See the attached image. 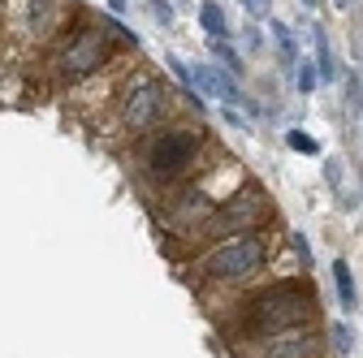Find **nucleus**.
Here are the masks:
<instances>
[{
	"mask_svg": "<svg viewBox=\"0 0 363 358\" xmlns=\"http://www.w3.org/2000/svg\"><path fill=\"white\" fill-rule=\"evenodd\" d=\"M286 143H290V151H303V156H315V151H320V143H315L307 129H290Z\"/></svg>",
	"mask_w": 363,
	"mask_h": 358,
	"instance_id": "12",
	"label": "nucleus"
},
{
	"mask_svg": "<svg viewBox=\"0 0 363 358\" xmlns=\"http://www.w3.org/2000/svg\"><path fill=\"white\" fill-rule=\"evenodd\" d=\"M199 22H203V30H208L212 39H220V35H225V13H220L216 0H208V5L199 9Z\"/></svg>",
	"mask_w": 363,
	"mask_h": 358,
	"instance_id": "11",
	"label": "nucleus"
},
{
	"mask_svg": "<svg viewBox=\"0 0 363 358\" xmlns=\"http://www.w3.org/2000/svg\"><path fill=\"white\" fill-rule=\"evenodd\" d=\"M315 57H320V78H337V61H333V48H329V35L315 26Z\"/></svg>",
	"mask_w": 363,
	"mask_h": 358,
	"instance_id": "9",
	"label": "nucleus"
},
{
	"mask_svg": "<svg viewBox=\"0 0 363 358\" xmlns=\"http://www.w3.org/2000/svg\"><path fill=\"white\" fill-rule=\"evenodd\" d=\"M298 69H303V74H298V86H303V91H311V86H315V74H311L307 65H298Z\"/></svg>",
	"mask_w": 363,
	"mask_h": 358,
	"instance_id": "14",
	"label": "nucleus"
},
{
	"mask_svg": "<svg viewBox=\"0 0 363 358\" xmlns=\"http://www.w3.org/2000/svg\"><path fill=\"white\" fill-rule=\"evenodd\" d=\"M333 281H337L342 306H354V281H350V263L346 259H333Z\"/></svg>",
	"mask_w": 363,
	"mask_h": 358,
	"instance_id": "10",
	"label": "nucleus"
},
{
	"mask_svg": "<svg viewBox=\"0 0 363 358\" xmlns=\"http://www.w3.org/2000/svg\"><path fill=\"white\" fill-rule=\"evenodd\" d=\"M255 350H242V358H320L325 341L311 328H290V333H272V337H255L247 341Z\"/></svg>",
	"mask_w": 363,
	"mask_h": 358,
	"instance_id": "7",
	"label": "nucleus"
},
{
	"mask_svg": "<svg viewBox=\"0 0 363 358\" xmlns=\"http://www.w3.org/2000/svg\"><path fill=\"white\" fill-rule=\"evenodd\" d=\"M212 207H216V199H212L203 186H182V190L173 195V203L164 207V216L173 220L182 233H195L203 220L212 216Z\"/></svg>",
	"mask_w": 363,
	"mask_h": 358,
	"instance_id": "8",
	"label": "nucleus"
},
{
	"mask_svg": "<svg viewBox=\"0 0 363 358\" xmlns=\"http://www.w3.org/2000/svg\"><path fill=\"white\" fill-rule=\"evenodd\" d=\"M0 5H5V0H0Z\"/></svg>",
	"mask_w": 363,
	"mask_h": 358,
	"instance_id": "19",
	"label": "nucleus"
},
{
	"mask_svg": "<svg viewBox=\"0 0 363 358\" xmlns=\"http://www.w3.org/2000/svg\"><path fill=\"white\" fill-rule=\"evenodd\" d=\"M104 61H108V35H104L100 26H78V30H69V39L61 43L52 69H57L61 82H78V78H86V74H96Z\"/></svg>",
	"mask_w": 363,
	"mask_h": 358,
	"instance_id": "5",
	"label": "nucleus"
},
{
	"mask_svg": "<svg viewBox=\"0 0 363 358\" xmlns=\"http://www.w3.org/2000/svg\"><path fill=\"white\" fill-rule=\"evenodd\" d=\"M315 316H320V302H315L307 281H281V285H268L264 294L247 298L238 320L247 341L255 337H272V333H290V328H311Z\"/></svg>",
	"mask_w": 363,
	"mask_h": 358,
	"instance_id": "1",
	"label": "nucleus"
},
{
	"mask_svg": "<svg viewBox=\"0 0 363 358\" xmlns=\"http://www.w3.org/2000/svg\"><path fill=\"white\" fill-rule=\"evenodd\" d=\"M203 151V134L186 129V125H173V129H156L147 147H143V173L156 177V182H177L186 177L195 156Z\"/></svg>",
	"mask_w": 363,
	"mask_h": 358,
	"instance_id": "4",
	"label": "nucleus"
},
{
	"mask_svg": "<svg viewBox=\"0 0 363 358\" xmlns=\"http://www.w3.org/2000/svg\"><path fill=\"white\" fill-rule=\"evenodd\" d=\"M268 216H272V199L264 195V186L247 182V186H238L225 203H216V207H212V216L203 220V225H199L191 238L220 242V238H230V233H251V229H259V225H264Z\"/></svg>",
	"mask_w": 363,
	"mask_h": 358,
	"instance_id": "2",
	"label": "nucleus"
},
{
	"mask_svg": "<svg viewBox=\"0 0 363 358\" xmlns=\"http://www.w3.org/2000/svg\"><path fill=\"white\" fill-rule=\"evenodd\" d=\"M303 5H307V9H320V5H325V0H303Z\"/></svg>",
	"mask_w": 363,
	"mask_h": 358,
	"instance_id": "18",
	"label": "nucleus"
},
{
	"mask_svg": "<svg viewBox=\"0 0 363 358\" xmlns=\"http://www.w3.org/2000/svg\"><path fill=\"white\" fill-rule=\"evenodd\" d=\"M333 5H337L342 13H350V9H354V0H333Z\"/></svg>",
	"mask_w": 363,
	"mask_h": 358,
	"instance_id": "16",
	"label": "nucleus"
},
{
	"mask_svg": "<svg viewBox=\"0 0 363 358\" xmlns=\"http://www.w3.org/2000/svg\"><path fill=\"white\" fill-rule=\"evenodd\" d=\"M333 350H337V354H350V350H354V345H350V328H346V324H337V328H333Z\"/></svg>",
	"mask_w": 363,
	"mask_h": 358,
	"instance_id": "13",
	"label": "nucleus"
},
{
	"mask_svg": "<svg viewBox=\"0 0 363 358\" xmlns=\"http://www.w3.org/2000/svg\"><path fill=\"white\" fill-rule=\"evenodd\" d=\"M264 259H268V238L259 229L230 233V238L212 242V250L199 259V272L208 281H230L234 285V281H251L259 267H264Z\"/></svg>",
	"mask_w": 363,
	"mask_h": 358,
	"instance_id": "3",
	"label": "nucleus"
},
{
	"mask_svg": "<svg viewBox=\"0 0 363 358\" xmlns=\"http://www.w3.org/2000/svg\"><path fill=\"white\" fill-rule=\"evenodd\" d=\"M169 112V91L156 82V78H139L130 82V91L121 100V125L130 134H152Z\"/></svg>",
	"mask_w": 363,
	"mask_h": 358,
	"instance_id": "6",
	"label": "nucleus"
},
{
	"mask_svg": "<svg viewBox=\"0 0 363 358\" xmlns=\"http://www.w3.org/2000/svg\"><path fill=\"white\" fill-rule=\"evenodd\" d=\"M294 255H298V259H303V263H307V259H311V255H307V238H294Z\"/></svg>",
	"mask_w": 363,
	"mask_h": 358,
	"instance_id": "15",
	"label": "nucleus"
},
{
	"mask_svg": "<svg viewBox=\"0 0 363 358\" xmlns=\"http://www.w3.org/2000/svg\"><path fill=\"white\" fill-rule=\"evenodd\" d=\"M247 5H251V9L259 13V9H268V0H247Z\"/></svg>",
	"mask_w": 363,
	"mask_h": 358,
	"instance_id": "17",
	"label": "nucleus"
}]
</instances>
